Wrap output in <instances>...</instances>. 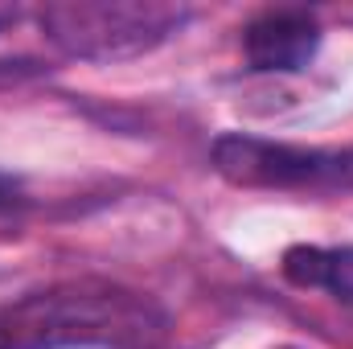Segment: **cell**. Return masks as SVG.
I'll use <instances>...</instances> for the list:
<instances>
[{"mask_svg": "<svg viewBox=\"0 0 353 349\" xmlns=\"http://www.w3.org/2000/svg\"><path fill=\"white\" fill-rule=\"evenodd\" d=\"M148 329V304L115 288H58L17 304L0 329V349H58L111 346L123 333Z\"/></svg>", "mask_w": 353, "mask_h": 349, "instance_id": "obj_1", "label": "cell"}, {"mask_svg": "<svg viewBox=\"0 0 353 349\" xmlns=\"http://www.w3.org/2000/svg\"><path fill=\"white\" fill-rule=\"evenodd\" d=\"M189 21V8L173 4H136V0H79V4H50L41 8L46 37L70 58H132Z\"/></svg>", "mask_w": 353, "mask_h": 349, "instance_id": "obj_2", "label": "cell"}, {"mask_svg": "<svg viewBox=\"0 0 353 349\" xmlns=\"http://www.w3.org/2000/svg\"><path fill=\"white\" fill-rule=\"evenodd\" d=\"M214 169L247 189H329L353 185V148H304V144H279L263 136L230 132L218 136Z\"/></svg>", "mask_w": 353, "mask_h": 349, "instance_id": "obj_3", "label": "cell"}, {"mask_svg": "<svg viewBox=\"0 0 353 349\" xmlns=\"http://www.w3.org/2000/svg\"><path fill=\"white\" fill-rule=\"evenodd\" d=\"M321 50V25L304 8H271L255 17L243 33L247 66L259 74H296L308 70V62Z\"/></svg>", "mask_w": 353, "mask_h": 349, "instance_id": "obj_4", "label": "cell"}, {"mask_svg": "<svg viewBox=\"0 0 353 349\" xmlns=\"http://www.w3.org/2000/svg\"><path fill=\"white\" fill-rule=\"evenodd\" d=\"M279 271L296 288L329 292L333 300L353 304V247H312V243H296V247L283 251Z\"/></svg>", "mask_w": 353, "mask_h": 349, "instance_id": "obj_5", "label": "cell"}]
</instances>
